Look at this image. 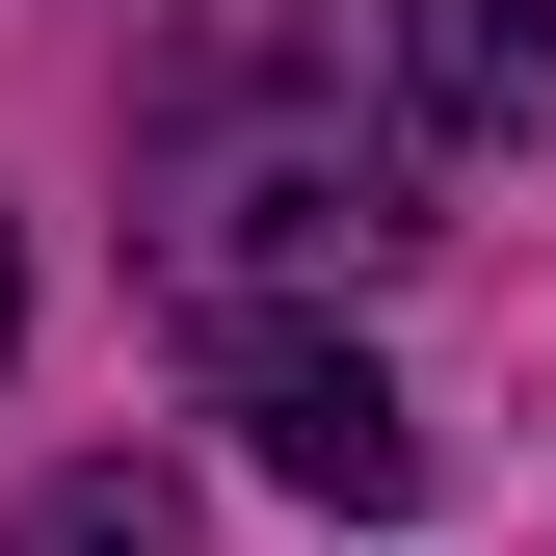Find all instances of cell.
<instances>
[{
    "label": "cell",
    "mask_w": 556,
    "mask_h": 556,
    "mask_svg": "<svg viewBox=\"0 0 556 556\" xmlns=\"http://www.w3.org/2000/svg\"><path fill=\"white\" fill-rule=\"evenodd\" d=\"M425 106H344L318 27H213L160 80V132H132V186H160V265L186 318H292V292H371L397 239H425Z\"/></svg>",
    "instance_id": "cell-1"
},
{
    "label": "cell",
    "mask_w": 556,
    "mask_h": 556,
    "mask_svg": "<svg viewBox=\"0 0 556 556\" xmlns=\"http://www.w3.org/2000/svg\"><path fill=\"white\" fill-rule=\"evenodd\" d=\"M213 397H239V451L292 477V504H425V397L371 371V344H318V318H213Z\"/></svg>",
    "instance_id": "cell-2"
},
{
    "label": "cell",
    "mask_w": 556,
    "mask_h": 556,
    "mask_svg": "<svg viewBox=\"0 0 556 556\" xmlns=\"http://www.w3.org/2000/svg\"><path fill=\"white\" fill-rule=\"evenodd\" d=\"M397 106H425L451 160L556 132V0H397Z\"/></svg>",
    "instance_id": "cell-3"
},
{
    "label": "cell",
    "mask_w": 556,
    "mask_h": 556,
    "mask_svg": "<svg viewBox=\"0 0 556 556\" xmlns=\"http://www.w3.org/2000/svg\"><path fill=\"white\" fill-rule=\"evenodd\" d=\"M27 556H186V477H132V451H106V477H53V530H27Z\"/></svg>",
    "instance_id": "cell-4"
},
{
    "label": "cell",
    "mask_w": 556,
    "mask_h": 556,
    "mask_svg": "<svg viewBox=\"0 0 556 556\" xmlns=\"http://www.w3.org/2000/svg\"><path fill=\"white\" fill-rule=\"evenodd\" d=\"M0 344H27V239H0Z\"/></svg>",
    "instance_id": "cell-5"
}]
</instances>
